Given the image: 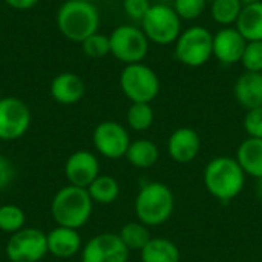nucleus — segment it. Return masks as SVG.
Wrapping results in <instances>:
<instances>
[{"instance_id": "1", "label": "nucleus", "mask_w": 262, "mask_h": 262, "mask_svg": "<svg viewBox=\"0 0 262 262\" xmlns=\"http://www.w3.org/2000/svg\"><path fill=\"white\" fill-rule=\"evenodd\" d=\"M246 172L232 157H215L204 169L203 181L206 190L221 203L236 198L246 186Z\"/></svg>"}, {"instance_id": "2", "label": "nucleus", "mask_w": 262, "mask_h": 262, "mask_svg": "<svg viewBox=\"0 0 262 262\" xmlns=\"http://www.w3.org/2000/svg\"><path fill=\"white\" fill-rule=\"evenodd\" d=\"M55 23L60 34L74 43H81L98 32L100 12L95 3L84 0H66L55 14Z\"/></svg>"}, {"instance_id": "3", "label": "nucleus", "mask_w": 262, "mask_h": 262, "mask_svg": "<svg viewBox=\"0 0 262 262\" xmlns=\"http://www.w3.org/2000/svg\"><path fill=\"white\" fill-rule=\"evenodd\" d=\"M94 210V201L88 189L77 186L61 187L52 198L51 215L57 226L69 229H81L91 220Z\"/></svg>"}, {"instance_id": "4", "label": "nucleus", "mask_w": 262, "mask_h": 262, "mask_svg": "<svg viewBox=\"0 0 262 262\" xmlns=\"http://www.w3.org/2000/svg\"><path fill=\"white\" fill-rule=\"evenodd\" d=\"M135 215L147 227H157L169 221L175 210V195L172 189L160 181H152L138 190L134 203Z\"/></svg>"}, {"instance_id": "5", "label": "nucleus", "mask_w": 262, "mask_h": 262, "mask_svg": "<svg viewBox=\"0 0 262 262\" xmlns=\"http://www.w3.org/2000/svg\"><path fill=\"white\" fill-rule=\"evenodd\" d=\"M173 45L175 58L189 68L204 66L213 57V34L201 25L184 29Z\"/></svg>"}, {"instance_id": "6", "label": "nucleus", "mask_w": 262, "mask_h": 262, "mask_svg": "<svg viewBox=\"0 0 262 262\" xmlns=\"http://www.w3.org/2000/svg\"><path fill=\"white\" fill-rule=\"evenodd\" d=\"M120 88L130 103H152L160 94V77L146 63L126 64L120 74Z\"/></svg>"}, {"instance_id": "7", "label": "nucleus", "mask_w": 262, "mask_h": 262, "mask_svg": "<svg viewBox=\"0 0 262 262\" xmlns=\"http://www.w3.org/2000/svg\"><path fill=\"white\" fill-rule=\"evenodd\" d=\"M141 29L154 45H173L183 32V20L175 9L164 3H154L141 20Z\"/></svg>"}, {"instance_id": "8", "label": "nucleus", "mask_w": 262, "mask_h": 262, "mask_svg": "<svg viewBox=\"0 0 262 262\" xmlns=\"http://www.w3.org/2000/svg\"><path fill=\"white\" fill-rule=\"evenodd\" d=\"M111 54L124 66L132 63H141L147 54L150 41L137 25H120L109 34Z\"/></svg>"}, {"instance_id": "9", "label": "nucleus", "mask_w": 262, "mask_h": 262, "mask_svg": "<svg viewBox=\"0 0 262 262\" xmlns=\"http://www.w3.org/2000/svg\"><path fill=\"white\" fill-rule=\"evenodd\" d=\"M11 262H40L48 252V235L40 229L25 227L11 235L5 247Z\"/></svg>"}, {"instance_id": "10", "label": "nucleus", "mask_w": 262, "mask_h": 262, "mask_svg": "<svg viewBox=\"0 0 262 262\" xmlns=\"http://www.w3.org/2000/svg\"><path fill=\"white\" fill-rule=\"evenodd\" d=\"M32 115L28 104L17 97L0 98V141H15L31 127Z\"/></svg>"}, {"instance_id": "11", "label": "nucleus", "mask_w": 262, "mask_h": 262, "mask_svg": "<svg viewBox=\"0 0 262 262\" xmlns=\"http://www.w3.org/2000/svg\"><path fill=\"white\" fill-rule=\"evenodd\" d=\"M130 141L132 140L127 129L121 123L112 120L101 121L92 132V143L95 150L109 160L126 157Z\"/></svg>"}, {"instance_id": "12", "label": "nucleus", "mask_w": 262, "mask_h": 262, "mask_svg": "<svg viewBox=\"0 0 262 262\" xmlns=\"http://www.w3.org/2000/svg\"><path fill=\"white\" fill-rule=\"evenodd\" d=\"M129 249L117 233H100L81 249V262H127Z\"/></svg>"}, {"instance_id": "13", "label": "nucleus", "mask_w": 262, "mask_h": 262, "mask_svg": "<svg viewBox=\"0 0 262 262\" xmlns=\"http://www.w3.org/2000/svg\"><path fill=\"white\" fill-rule=\"evenodd\" d=\"M64 175L71 186L88 189L100 175V161L91 150H77L64 163Z\"/></svg>"}, {"instance_id": "14", "label": "nucleus", "mask_w": 262, "mask_h": 262, "mask_svg": "<svg viewBox=\"0 0 262 262\" xmlns=\"http://www.w3.org/2000/svg\"><path fill=\"white\" fill-rule=\"evenodd\" d=\"M247 40L235 26L221 28L213 34V57L226 66L241 63Z\"/></svg>"}, {"instance_id": "15", "label": "nucleus", "mask_w": 262, "mask_h": 262, "mask_svg": "<svg viewBox=\"0 0 262 262\" xmlns=\"http://www.w3.org/2000/svg\"><path fill=\"white\" fill-rule=\"evenodd\" d=\"M201 150L200 134L187 126L175 129L167 140V154L178 164L192 163Z\"/></svg>"}, {"instance_id": "16", "label": "nucleus", "mask_w": 262, "mask_h": 262, "mask_svg": "<svg viewBox=\"0 0 262 262\" xmlns=\"http://www.w3.org/2000/svg\"><path fill=\"white\" fill-rule=\"evenodd\" d=\"M51 97L63 106H71L78 103L86 92V84L83 78L74 72H60L55 75L49 86Z\"/></svg>"}, {"instance_id": "17", "label": "nucleus", "mask_w": 262, "mask_h": 262, "mask_svg": "<svg viewBox=\"0 0 262 262\" xmlns=\"http://www.w3.org/2000/svg\"><path fill=\"white\" fill-rule=\"evenodd\" d=\"M83 243L78 230L57 226L48 233V252L60 259H69L81 252Z\"/></svg>"}, {"instance_id": "18", "label": "nucleus", "mask_w": 262, "mask_h": 262, "mask_svg": "<svg viewBox=\"0 0 262 262\" xmlns=\"http://www.w3.org/2000/svg\"><path fill=\"white\" fill-rule=\"evenodd\" d=\"M233 97L244 109L262 106V72H243L233 84Z\"/></svg>"}, {"instance_id": "19", "label": "nucleus", "mask_w": 262, "mask_h": 262, "mask_svg": "<svg viewBox=\"0 0 262 262\" xmlns=\"http://www.w3.org/2000/svg\"><path fill=\"white\" fill-rule=\"evenodd\" d=\"M236 161L246 175L262 180V140L247 137L236 149Z\"/></svg>"}, {"instance_id": "20", "label": "nucleus", "mask_w": 262, "mask_h": 262, "mask_svg": "<svg viewBox=\"0 0 262 262\" xmlns=\"http://www.w3.org/2000/svg\"><path fill=\"white\" fill-rule=\"evenodd\" d=\"M235 28L247 41H262V2L244 5Z\"/></svg>"}, {"instance_id": "21", "label": "nucleus", "mask_w": 262, "mask_h": 262, "mask_svg": "<svg viewBox=\"0 0 262 262\" xmlns=\"http://www.w3.org/2000/svg\"><path fill=\"white\" fill-rule=\"evenodd\" d=\"M158 158H160L158 146L147 138L130 141V146L126 152V160L137 169H150L157 164Z\"/></svg>"}, {"instance_id": "22", "label": "nucleus", "mask_w": 262, "mask_h": 262, "mask_svg": "<svg viewBox=\"0 0 262 262\" xmlns=\"http://www.w3.org/2000/svg\"><path fill=\"white\" fill-rule=\"evenodd\" d=\"M141 262H180L178 246L167 238H152L140 252Z\"/></svg>"}, {"instance_id": "23", "label": "nucleus", "mask_w": 262, "mask_h": 262, "mask_svg": "<svg viewBox=\"0 0 262 262\" xmlns=\"http://www.w3.org/2000/svg\"><path fill=\"white\" fill-rule=\"evenodd\" d=\"M120 184L111 175H98L88 187V192L94 201V204L107 206L117 201L120 196Z\"/></svg>"}, {"instance_id": "24", "label": "nucleus", "mask_w": 262, "mask_h": 262, "mask_svg": "<svg viewBox=\"0 0 262 262\" xmlns=\"http://www.w3.org/2000/svg\"><path fill=\"white\" fill-rule=\"evenodd\" d=\"M244 8L243 0H212L210 2V17L221 28L235 26L241 11Z\"/></svg>"}, {"instance_id": "25", "label": "nucleus", "mask_w": 262, "mask_h": 262, "mask_svg": "<svg viewBox=\"0 0 262 262\" xmlns=\"http://www.w3.org/2000/svg\"><path fill=\"white\" fill-rule=\"evenodd\" d=\"M118 235H120L123 244L129 249V252L130 250L141 252L146 247V244L152 239L149 227L140 221H132V223L124 224Z\"/></svg>"}, {"instance_id": "26", "label": "nucleus", "mask_w": 262, "mask_h": 262, "mask_svg": "<svg viewBox=\"0 0 262 262\" xmlns=\"http://www.w3.org/2000/svg\"><path fill=\"white\" fill-rule=\"evenodd\" d=\"M155 112L150 103H130L126 112V123L135 132H144L152 127Z\"/></svg>"}, {"instance_id": "27", "label": "nucleus", "mask_w": 262, "mask_h": 262, "mask_svg": "<svg viewBox=\"0 0 262 262\" xmlns=\"http://www.w3.org/2000/svg\"><path fill=\"white\" fill-rule=\"evenodd\" d=\"M26 215L25 210L15 204H3L0 206V232L14 235L25 229Z\"/></svg>"}, {"instance_id": "28", "label": "nucleus", "mask_w": 262, "mask_h": 262, "mask_svg": "<svg viewBox=\"0 0 262 262\" xmlns=\"http://www.w3.org/2000/svg\"><path fill=\"white\" fill-rule=\"evenodd\" d=\"M81 45V51L86 57L92 58V60H98L103 58L106 55L111 54V43H109V35L101 34V32H95L91 37H88L84 41L80 43Z\"/></svg>"}, {"instance_id": "29", "label": "nucleus", "mask_w": 262, "mask_h": 262, "mask_svg": "<svg viewBox=\"0 0 262 262\" xmlns=\"http://www.w3.org/2000/svg\"><path fill=\"white\" fill-rule=\"evenodd\" d=\"M172 8L181 20H196L204 14L207 0H173Z\"/></svg>"}, {"instance_id": "30", "label": "nucleus", "mask_w": 262, "mask_h": 262, "mask_svg": "<svg viewBox=\"0 0 262 262\" xmlns=\"http://www.w3.org/2000/svg\"><path fill=\"white\" fill-rule=\"evenodd\" d=\"M241 64L249 72H262V41H247Z\"/></svg>"}, {"instance_id": "31", "label": "nucleus", "mask_w": 262, "mask_h": 262, "mask_svg": "<svg viewBox=\"0 0 262 262\" xmlns=\"http://www.w3.org/2000/svg\"><path fill=\"white\" fill-rule=\"evenodd\" d=\"M244 130L250 138H261L262 140V106L255 107L246 112L243 121Z\"/></svg>"}, {"instance_id": "32", "label": "nucleus", "mask_w": 262, "mask_h": 262, "mask_svg": "<svg viewBox=\"0 0 262 262\" xmlns=\"http://www.w3.org/2000/svg\"><path fill=\"white\" fill-rule=\"evenodd\" d=\"M152 6L150 0H123V11L124 14L134 20V21H140L146 17L149 8Z\"/></svg>"}, {"instance_id": "33", "label": "nucleus", "mask_w": 262, "mask_h": 262, "mask_svg": "<svg viewBox=\"0 0 262 262\" xmlns=\"http://www.w3.org/2000/svg\"><path fill=\"white\" fill-rule=\"evenodd\" d=\"M15 178V169L9 158L0 155V192L8 189Z\"/></svg>"}, {"instance_id": "34", "label": "nucleus", "mask_w": 262, "mask_h": 262, "mask_svg": "<svg viewBox=\"0 0 262 262\" xmlns=\"http://www.w3.org/2000/svg\"><path fill=\"white\" fill-rule=\"evenodd\" d=\"M3 2L15 11H28L34 8L40 0H3Z\"/></svg>"}, {"instance_id": "35", "label": "nucleus", "mask_w": 262, "mask_h": 262, "mask_svg": "<svg viewBox=\"0 0 262 262\" xmlns=\"http://www.w3.org/2000/svg\"><path fill=\"white\" fill-rule=\"evenodd\" d=\"M258 183H256V195H258V198L262 201V180H256Z\"/></svg>"}, {"instance_id": "36", "label": "nucleus", "mask_w": 262, "mask_h": 262, "mask_svg": "<svg viewBox=\"0 0 262 262\" xmlns=\"http://www.w3.org/2000/svg\"><path fill=\"white\" fill-rule=\"evenodd\" d=\"M256 2H262V0H243L244 5H249V3H256Z\"/></svg>"}, {"instance_id": "37", "label": "nucleus", "mask_w": 262, "mask_h": 262, "mask_svg": "<svg viewBox=\"0 0 262 262\" xmlns=\"http://www.w3.org/2000/svg\"><path fill=\"white\" fill-rule=\"evenodd\" d=\"M84 2H91V3H97L98 0H84Z\"/></svg>"}, {"instance_id": "38", "label": "nucleus", "mask_w": 262, "mask_h": 262, "mask_svg": "<svg viewBox=\"0 0 262 262\" xmlns=\"http://www.w3.org/2000/svg\"><path fill=\"white\" fill-rule=\"evenodd\" d=\"M0 253H2V244H0Z\"/></svg>"}, {"instance_id": "39", "label": "nucleus", "mask_w": 262, "mask_h": 262, "mask_svg": "<svg viewBox=\"0 0 262 262\" xmlns=\"http://www.w3.org/2000/svg\"><path fill=\"white\" fill-rule=\"evenodd\" d=\"M216 262H221V261H216Z\"/></svg>"}]
</instances>
